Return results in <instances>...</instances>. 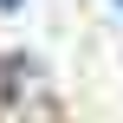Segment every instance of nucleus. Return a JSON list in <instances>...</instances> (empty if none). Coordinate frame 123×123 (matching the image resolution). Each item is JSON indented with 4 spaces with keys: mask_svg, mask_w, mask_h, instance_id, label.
Instances as JSON below:
<instances>
[{
    "mask_svg": "<svg viewBox=\"0 0 123 123\" xmlns=\"http://www.w3.org/2000/svg\"><path fill=\"white\" fill-rule=\"evenodd\" d=\"M0 123H13V65H0Z\"/></svg>",
    "mask_w": 123,
    "mask_h": 123,
    "instance_id": "obj_1",
    "label": "nucleus"
},
{
    "mask_svg": "<svg viewBox=\"0 0 123 123\" xmlns=\"http://www.w3.org/2000/svg\"><path fill=\"white\" fill-rule=\"evenodd\" d=\"M19 6H26V0H0V13H19Z\"/></svg>",
    "mask_w": 123,
    "mask_h": 123,
    "instance_id": "obj_2",
    "label": "nucleus"
}]
</instances>
